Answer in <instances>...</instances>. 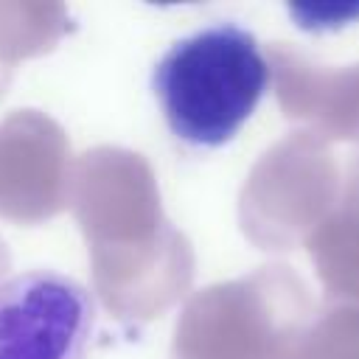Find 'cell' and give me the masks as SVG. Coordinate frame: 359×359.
I'll return each mask as SVG.
<instances>
[{"mask_svg": "<svg viewBox=\"0 0 359 359\" xmlns=\"http://www.w3.org/2000/svg\"><path fill=\"white\" fill-rule=\"evenodd\" d=\"M269 81L261 42L230 20L180 36L151 70L163 121L191 149L227 146L264 101Z\"/></svg>", "mask_w": 359, "mask_h": 359, "instance_id": "obj_1", "label": "cell"}, {"mask_svg": "<svg viewBox=\"0 0 359 359\" xmlns=\"http://www.w3.org/2000/svg\"><path fill=\"white\" fill-rule=\"evenodd\" d=\"M95 331L93 292L59 269L0 278V359H87Z\"/></svg>", "mask_w": 359, "mask_h": 359, "instance_id": "obj_2", "label": "cell"}]
</instances>
